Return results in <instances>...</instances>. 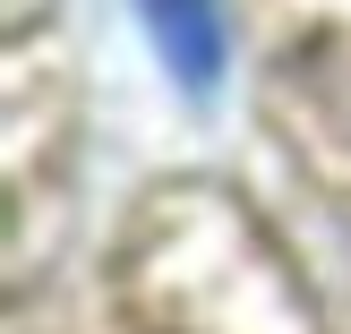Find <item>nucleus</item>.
<instances>
[{"instance_id": "f257e3e1", "label": "nucleus", "mask_w": 351, "mask_h": 334, "mask_svg": "<svg viewBox=\"0 0 351 334\" xmlns=\"http://www.w3.org/2000/svg\"><path fill=\"white\" fill-rule=\"evenodd\" d=\"M146 9V34L163 43V60H171V77L197 95V86H215V69H223V17H215V0H137Z\"/></svg>"}]
</instances>
